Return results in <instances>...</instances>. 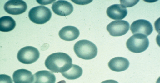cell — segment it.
Returning <instances> with one entry per match:
<instances>
[{"instance_id": "cell-12", "label": "cell", "mask_w": 160, "mask_h": 83, "mask_svg": "<svg viewBox=\"0 0 160 83\" xmlns=\"http://www.w3.org/2000/svg\"><path fill=\"white\" fill-rule=\"evenodd\" d=\"M80 34V31L76 27L67 26L63 27L60 30L59 35L62 40L67 41H72L77 39Z\"/></svg>"}, {"instance_id": "cell-10", "label": "cell", "mask_w": 160, "mask_h": 83, "mask_svg": "<svg viewBox=\"0 0 160 83\" xmlns=\"http://www.w3.org/2000/svg\"><path fill=\"white\" fill-rule=\"evenodd\" d=\"M106 13L110 19L120 21L127 16L128 10L121 4H115L108 7Z\"/></svg>"}, {"instance_id": "cell-2", "label": "cell", "mask_w": 160, "mask_h": 83, "mask_svg": "<svg viewBox=\"0 0 160 83\" xmlns=\"http://www.w3.org/2000/svg\"><path fill=\"white\" fill-rule=\"evenodd\" d=\"M76 55L82 59L89 60L95 58L98 49L95 44L89 40H82L76 43L74 47Z\"/></svg>"}, {"instance_id": "cell-5", "label": "cell", "mask_w": 160, "mask_h": 83, "mask_svg": "<svg viewBox=\"0 0 160 83\" xmlns=\"http://www.w3.org/2000/svg\"><path fill=\"white\" fill-rule=\"evenodd\" d=\"M40 57L39 51L36 48L28 46L21 48L18 51L17 58L22 64H30L37 61Z\"/></svg>"}, {"instance_id": "cell-6", "label": "cell", "mask_w": 160, "mask_h": 83, "mask_svg": "<svg viewBox=\"0 0 160 83\" xmlns=\"http://www.w3.org/2000/svg\"><path fill=\"white\" fill-rule=\"evenodd\" d=\"M129 29V22L126 21H113L107 26V30L112 37H120L126 34Z\"/></svg>"}, {"instance_id": "cell-17", "label": "cell", "mask_w": 160, "mask_h": 83, "mask_svg": "<svg viewBox=\"0 0 160 83\" xmlns=\"http://www.w3.org/2000/svg\"><path fill=\"white\" fill-rule=\"evenodd\" d=\"M0 83H13L10 76L5 74L0 75Z\"/></svg>"}, {"instance_id": "cell-1", "label": "cell", "mask_w": 160, "mask_h": 83, "mask_svg": "<svg viewBox=\"0 0 160 83\" xmlns=\"http://www.w3.org/2000/svg\"><path fill=\"white\" fill-rule=\"evenodd\" d=\"M72 62V59L68 54L58 52L49 55L45 64L47 68L51 72L62 73L70 69Z\"/></svg>"}, {"instance_id": "cell-19", "label": "cell", "mask_w": 160, "mask_h": 83, "mask_svg": "<svg viewBox=\"0 0 160 83\" xmlns=\"http://www.w3.org/2000/svg\"><path fill=\"white\" fill-rule=\"evenodd\" d=\"M101 83H119L117 81L113 80H106L102 81Z\"/></svg>"}, {"instance_id": "cell-20", "label": "cell", "mask_w": 160, "mask_h": 83, "mask_svg": "<svg viewBox=\"0 0 160 83\" xmlns=\"http://www.w3.org/2000/svg\"><path fill=\"white\" fill-rule=\"evenodd\" d=\"M57 83H66V81H64V80H63V81H59V82H58Z\"/></svg>"}, {"instance_id": "cell-16", "label": "cell", "mask_w": 160, "mask_h": 83, "mask_svg": "<svg viewBox=\"0 0 160 83\" xmlns=\"http://www.w3.org/2000/svg\"><path fill=\"white\" fill-rule=\"evenodd\" d=\"M83 69L77 65H72L71 67L67 71L62 74L65 78L68 80H75L80 77L83 74Z\"/></svg>"}, {"instance_id": "cell-3", "label": "cell", "mask_w": 160, "mask_h": 83, "mask_svg": "<svg viewBox=\"0 0 160 83\" xmlns=\"http://www.w3.org/2000/svg\"><path fill=\"white\" fill-rule=\"evenodd\" d=\"M126 47L129 51L134 53H141L148 48L149 41L145 35L141 34H135L128 39Z\"/></svg>"}, {"instance_id": "cell-13", "label": "cell", "mask_w": 160, "mask_h": 83, "mask_svg": "<svg viewBox=\"0 0 160 83\" xmlns=\"http://www.w3.org/2000/svg\"><path fill=\"white\" fill-rule=\"evenodd\" d=\"M14 83H32L33 76L30 71L26 69H19L15 71L13 75Z\"/></svg>"}, {"instance_id": "cell-9", "label": "cell", "mask_w": 160, "mask_h": 83, "mask_svg": "<svg viewBox=\"0 0 160 83\" xmlns=\"http://www.w3.org/2000/svg\"><path fill=\"white\" fill-rule=\"evenodd\" d=\"M52 9L56 14L61 16H69L74 10L72 4L66 1H56L52 4Z\"/></svg>"}, {"instance_id": "cell-14", "label": "cell", "mask_w": 160, "mask_h": 83, "mask_svg": "<svg viewBox=\"0 0 160 83\" xmlns=\"http://www.w3.org/2000/svg\"><path fill=\"white\" fill-rule=\"evenodd\" d=\"M56 78L54 74L48 71H40L33 75L32 83H55Z\"/></svg>"}, {"instance_id": "cell-11", "label": "cell", "mask_w": 160, "mask_h": 83, "mask_svg": "<svg viewBox=\"0 0 160 83\" xmlns=\"http://www.w3.org/2000/svg\"><path fill=\"white\" fill-rule=\"evenodd\" d=\"M129 66V60L124 57H116L110 60L108 66L114 71H124L128 68Z\"/></svg>"}, {"instance_id": "cell-18", "label": "cell", "mask_w": 160, "mask_h": 83, "mask_svg": "<svg viewBox=\"0 0 160 83\" xmlns=\"http://www.w3.org/2000/svg\"><path fill=\"white\" fill-rule=\"evenodd\" d=\"M139 1H127L128 2H126L125 1H120V2L121 3L122 5L124 7H133L135 6V4L138 3Z\"/></svg>"}, {"instance_id": "cell-7", "label": "cell", "mask_w": 160, "mask_h": 83, "mask_svg": "<svg viewBox=\"0 0 160 83\" xmlns=\"http://www.w3.org/2000/svg\"><path fill=\"white\" fill-rule=\"evenodd\" d=\"M130 30L132 34H141L146 37L150 35L153 31V26L148 21L139 19L132 22Z\"/></svg>"}, {"instance_id": "cell-8", "label": "cell", "mask_w": 160, "mask_h": 83, "mask_svg": "<svg viewBox=\"0 0 160 83\" xmlns=\"http://www.w3.org/2000/svg\"><path fill=\"white\" fill-rule=\"evenodd\" d=\"M6 12L12 15H19L25 12L27 9L26 3L22 0H10L4 5Z\"/></svg>"}, {"instance_id": "cell-4", "label": "cell", "mask_w": 160, "mask_h": 83, "mask_svg": "<svg viewBox=\"0 0 160 83\" xmlns=\"http://www.w3.org/2000/svg\"><path fill=\"white\" fill-rule=\"evenodd\" d=\"M28 17L33 23L42 25L47 23L51 19L52 12L50 9L45 6H37L30 10Z\"/></svg>"}, {"instance_id": "cell-15", "label": "cell", "mask_w": 160, "mask_h": 83, "mask_svg": "<svg viewBox=\"0 0 160 83\" xmlns=\"http://www.w3.org/2000/svg\"><path fill=\"white\" fill-rule=\"evenodd\" d=\"M16 22L12 17L8 16L0 18V31L8 32L12 31L16 26Z\"/></svg>"}]
</instances>
